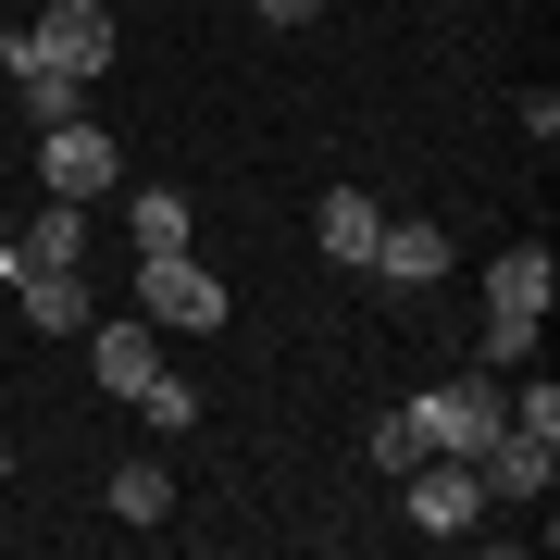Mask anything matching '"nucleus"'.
<instances>
[{
	"mask_svg": "<svg viewBox=\"0 0 560 560\" xmlns=\"http://www.w3.org/2000/svg\"><path fill=\"white\" fill-rule=\"evenodd\" d=\"M548 300H560V261H548L536 237L486 261V374H511V361H536V337H548Z\"/></svg>",
	"mask_w": 560,
	"mask_h": 560,
	"instance_id": "f257e3e1",
	"label": "nucleus"
},
{
	"mask_svg": "<svg viewBox=\"0 0 560 560\" xmlns=\"http://www.w3.org/2000/svg\"><path fill=\"white\" fill-rule=\"evenodd\" d=\"M399 423H411V448H436V460H474V448H486V436H499V423H511V386H499V374H486V361H474V374L423 386V399H411Z\"/></svg>",
	"mask_w": 560,
	"mask_h": 560,
	"instance_id": "f03ea898",
	"label": "nucleus"
},
{
	"mask_svg": "<svg viewBox=\"0 0 560 560\" xmlns=\"http://www.w3.org/2000/svg\"><path fill=\"white\" fill-rule=\"evenodd\" d=\"M0 62H50V75H101V62H113V13H101V0H50L38 25H13V38H0Z\"/></svg>",
	"mask_w": 560,
	"mask_h": 560,
	"instance_id": "7ed1b4c3",
	"label": "nucleus"
},
{
	"mask_svg": "<svg viewBox=\"0 0 560 560\" xmlns=\"http://www.w3.org/2000/svg\"><path fill=\"white\" fill-rule=\"evenodd\" d=\"M399 511L423 523V536H474L499 499H486V474H474V460H436V448H423L411 474H399Z\"/></svg>",
	"mask_w": 560,
	"mask_h": 560,
	"instance_id": "20e7f679",
	"label": "nucleus"
},
{
	"mask_svg": "<svg viewBox=\"0 0 560 560\" xmlns=\"http://www.w3.org/2000/svg\"><path fill=\"white\" fill-rule=\"evenodd\" d=\"M38 175H50V200H101V187L125 175V150H113V125H38Z\"/></svg>",
	"mask_w": 560,
	"mask_h": 560,
	"instance_id": "39448f33",
	"label": "nucleus"
},
{
	"mask_svg": "<svg viewBox=\"0 0 560 560\" xmlns=\"http://www.w3.org/2000/svg\"><path fill=\"white\" fill-rule=\"evenodd\" d=\"M138 312L162 324V337H200V324H224V287L187 249H162V261H138Z\"/></svg>",
	"mask_w": 560,
	"mask_h": 560,
	"instance_id": "423d86ee",
	"label": "nucleus"
},
{
	"mask_svg": "<svg viewBox=\"0 0 560 560\" xmlns=\"http://www.w3.org/2000/svg\"><path fill=\"white\" fill-rule=\"evenodd\" d=\"M361 275H374L386 300H423V287L448 275V224H399V212H386V237H374V261H361Z\"/></svg>",
	"mask_w": 560,
	"mask_h": 560,
	"instance_id": "0eeeda50",
	"label": "nucleus"
},
{
	"mask_svg": "<svg viewBox=\"0 0 560 560\" xmlns=\"http://www.w3.org/2000/svg\"><path fill=\"white\" fill-rule=\"evenodd\" d=\"M88 361H101V386H113V399H138V386L162 374V324H150V312H113V324H88Z\"/></svg>",
	"mask_w": 560,
	"mask_h": 560,
	"instance_id": "6e6552de",
	"label": "nucleus"
},
{
	"mask_svg": "<svg viewBox=\"0 0 560 560\" xmlns=\"http://www.w3.org/2000/svg\"><path fill=\"white\" fill-rule=\"evenodd\" d=\"M0 261H13V275H50V261H88V200H50L38 224H13V237H0Z\"/></svg>",
	"mask_w": 560,
	"mask_h": 560,
	"instance_id": "1a4fd4ad",
	"label": "nucleus"
},
{
	"mask_svg": "<svg viewBox=\"0 0 560 560\" xmlns=\"http://www.w3.org/2000/svg\"><path fill=\"white\" fill-rule=\"evenodd\" d=\"M25 287V324H38V337H88V261H50V275H13Z\"/></svg>",
	"mask_w": 560,
	"mask_h": 560,
	"instance_id": "9d476101",
	"label": "nucleus"
},
{
	"mask_svg": "<svg viewBox=\"0 0 560 560\" xmlns=\"http://www.w3.org/2000/svg\"><path fill=\"white\" fill-rule=\"evenodd\" d=\"M312 237H324V261H337V275H361V261H374V237H386V212L361 200V187H324Z\"/></svg>",
	"mask_w": 560,
	"mask_h": 560,
	"instance_id": "9b49d317",
	"label": "nucleus"
},
{
	"mask_svg": "<svg viewBox=\"0 0 560 560\" xmlns=\"http://www.w3.org/2000/svg\"><path fill=\"white\" fill-rule=\"evenodd\" d=\"M175 511V474H162V460H125L113 474V523H162Z\"/></svg>",
	"mask_w": 560,
	"mask_h": 560,
	"instance_id": "f8f14e48",
	"label": "nucleus"
},
{
	"mask_svg": "<svg viewBox=\"0 0 560 560\" xmlns=\"http://www.w3.org/2000/svg\"><path fill=\"white\" fill-rule=\"evenodd\" d=\"M13 88L38 101V125H75L88 113V75H50V62H13Z\"/></svg>",
	"mask_w": 560,
	"mask_h": 560,
	"instance_id": "ddd939ff",
	"label": "nucleus"
},
{
	"mask_svg": "<svg viewBox=\"0 0 560 560\" xmlns=\"http://www.w3.org/2000/svg\"><path fill=\"white\" fill-rule=\"evenodd\" d=\"M162 249H187V200L175 187H138V261H162Z\"/></svg>",
	"mask_w": 560,
	"mask_h": 560,
	"instance_id": "4468645a",
	"label": "nucleus"
},
{
	"mask_svg": "<svg viewBox=\"0 0 560 560\" xmlns=\"http://www.w3.org/2000/svg\"><path fill=\"white\" fill-rule=\"evenodd\" d=\"M361 448H374V474H411V460H423V448H411V423H399V411H386V423H374V436H361Z\"/></svg>",
	"mask_w": 560,
	"mask_h": 560,
	"instance_id": "2eb2a0df",
	"label": "nucleus"
},
{
	"mask_svg": "<svg viewBox=\"0 0 560 560\" xmlns=\"http://www.w3.org/2000/svg\"><path fill=\"white\" fill-rule=\"evenodd\" d=\"M249 13H261V25H312L324 0H249Z\"/></svg>",
	"mask_w": 560,
	"mask_h": 560,
	"instance_id": "dca6fc26",
	"label": "nucleus"
},
{
	"mask_svg": "<svg viewBox=\"0 0 560 560\" xmlns=\"http://www.w3.org/2000/svg\"><path fill=\"white\" fill-rule=\"evenodd\" d=\"M0 460H13V411H0Z\"/></svg>",
	"mask_w": 560,
	"mask_h": 560,
	"instance_id": "f3484780",
	"label": "nucleus"
},
{
	"mask_svg": "<svg viewBox=\"0 0 560 560\" xmlns=\"http://www.w3.org/2000/svg\"><path fill=\"white\" fill-rule=\"evenodd\" d=\"M0 237H13V212H0Z\"/></svg>",
	"mask_w": 560,
	"mask_h": 560,
	"instance_id": "a211bd4d",
	"label": "nucleus"
}]
</instances>
